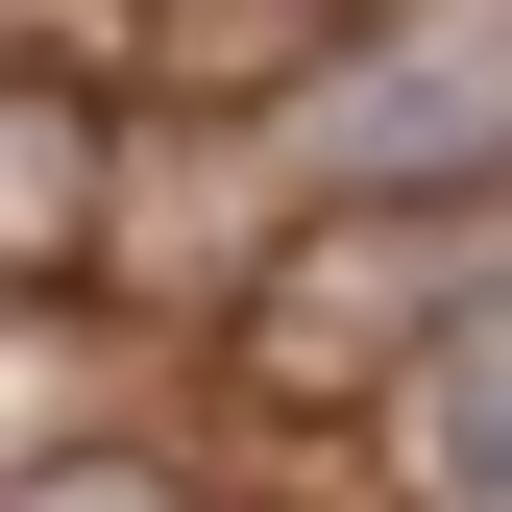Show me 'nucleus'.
<instances>
[{
  "instance_id": "obj_1",
  "label": "nucleus",
  "mask_w": 512,
  "mask_h": 512,
  "mask_svg": "<svg viewBox=\"0 0 512 512\" xmlns=\"http://www.w3.org/2000/svg\"><path fill=\"white\" fill-rule=\"evenodd\" d=\"M317 196H512V0H366L342 74L293 98Z\"/></svg>"
},
{
  "instance_id": "obj_2",
  "label": "nucleus",
  "mask_w": 512,
  "mask_h": 512,
  "mask_svg": "<svg viewBox=\"0 0 512 512\" xmlns=\"http://www.w3.org/2000/svg\"><path fill=\"white\" fill-rule=\"evenodd\" d=\"M98 196H122V171H98V98L25 74V98H0V269H25V293H98Z\"/></svg>"
},
{
  "instance_id": "obj_4",
  "label": "nucleus",
  "mask_w": 512,
  "mask_h": 512,
  "mask_svg": "<svg viewBox=\"0 0 512 512\" xmlns=\"http://www.w3.org/2000/svg\"><path fill=\"white\" fill-rule=\"evenodd\" d=\"M0 512H196V488H171L147 439H74V464H25V488H0Z\"/></svg>"
},
{
  "instance_id": "obj_3",
  "label": "nucleus",
  "mask_w": 512,
  "mask_h": 512,
  "mask_svg": "<svg viewBox=\"0 0 512 512\" xmlns=\"http://www.w3.org/2000/svg\"><path fill=\"white\" fill-rule=\"evenodd\" d=\"M439 512H512V317H464V342H439Z\"/></svg>"
}]
</instances>
